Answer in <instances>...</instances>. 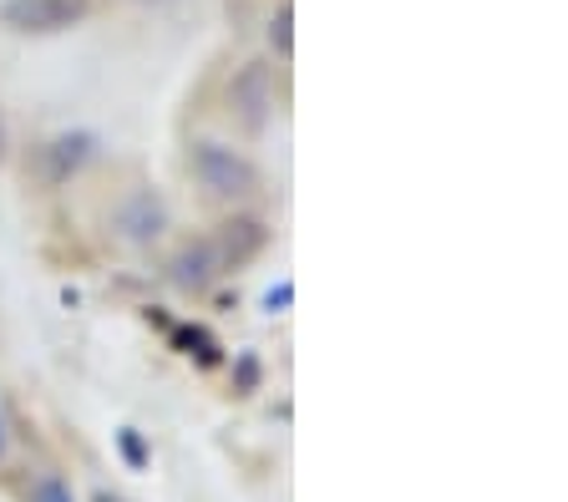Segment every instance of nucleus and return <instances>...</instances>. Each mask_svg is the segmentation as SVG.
I'll use <instances>...</instances> for the list:
<instances>
[{
	"label": "nucleus",
	"mask_w": 568,
	"mask_h": 502,
	"mask_svg": "<svg viewBox=\"0 0 568 502\" xmlns=\"http://www.w3.org/2000/svg\"><path fill=\"white\" fill-rule=\"evenodd\" d=\"M6 447H11V427H6V411H0V457H6Z\"/></svg>",
	"instance_id": "nucleus-12"
},
{
	"label": "nucleus",
	"mask_w": 568,
	"mask_h": 502,
	"mask_svg": "<svg viewBox=\"0 0 568 502\" xmlns=\"http://www.w3.org/2000/svg\"><path fill=\"white\" fill-rule=\"evenodd\" d=\"M92 502H122V498H118V492H106V488H102V492H92Z\"/></svg>",
	"instance_id": "nucleus-13"
},
{
	"label": "nucleus",
	"mask_w": 568,
	"mask_h": 502,
	"mask_svg": "<svg viewBox=\"0 0 568 502\" xmlns=\"http://www.w3.org/2000/svg\"><path fill=\"white\" fill-rule=\"evenodd\" d=\"M229 269H224V259H219V244L203 234V239H193V244H183V249L173 254V264H168V279H173L178 289H189V295H199V289H209V285H219Z\"/></svg>",
	"instance_id": "nucleus-4"
},
{
	"label": "nucleus",
	"mask_w": 568,
	"mask_h": 502,
	"mask_svg": "<svg viewBox=\"0 0 568 502\" xmlns=\"http://www.w3.org/2000/svg\"><path fill=\"white\" fill-rule=\"evenodd\" d=\"M77 16H82L77 0H6L0 6V21L11 31H67Z\"/></svg>",
	"instance_id": "nucleus-6"
},
{
	"label": "nucleus",
	"mask_w": 568,
	"mask_h": 502,
	"mask_svg": "<svg viewBox=\"0 0 568 502\" xmlns=\"http://www.w3.org/2000/svg\"><path fill=\"white\" fill-rule=\"evenodd\" d=\"M213 244H219V259H224V269H239V264H248L254 254L270 244V228L260 224V218H229V224H219L209 234Z\"/></svg>",
	"instance_id": "nucleus-7"
},
{
	"label": "nucleus",
	"mask_w": 568,
	"mask_h": 502,
	"mask_svg": "<svg viewBox=\"0 0 568 502\" xmlns=\"http://www.w3.org/2000/svg\"><path fill=\"white\" fill-rule=\"evenodd\" d=\"M168 204L163 193L153 188H132L122 193L118 204H112V214H106V228H112V239L128 244V249H148V244H158L168 234Z\"/></svg>",
	"instance_id": "nucleus-2"
},
{
	"label": "nucleus",
	"mask_w": 568,
	"mask_h": 502,
	"mask_svg": "<svg viewBox=\"0 0 568 502\" xmlns=\"http://www.w3.org/2000/svg\"><path fill=\"white\" fill-rule=\"evenodd\" d=\"M189 167H193V178H199V188L209 193V198H219V204H244V198H254L260 183H264L260 167H254V157L239 153L234 143H219V137L193 143Z\"/></svg>",
	"instance_id": "nucleus-1"
},
{
	"label": "nucleus",
	"mask_w": 568,
	"mask_h": 502,
	"mask_svg": "<svg viewBox=\"0 0 568 502\" xmlns=\"http://www.w3.org/2000/svg\"><path fill=\"white\" fill-rule=\"evenodd\" d=\"M92 153H97V132H61V137H51V143L36 153V167H41L47 183H71L92 163Z\"/></svg>",
	"instance_id": "nucleus-5"
},
{
	"label": "nucleus",
	"mask_w": 568,
	"mask_h": 502,
	"mask_svg": "<svg viewBox=\"0 0 568 502\" xmlns=\"http://www.w3.org/2000/svg\"><path fill=\"white\" fill-rule=\"evenodd\" d=\"M0 157H6V117H0Z\"/></svg>",
	"instance_id": "nucleus-14"
},
{
	"label": "nucleus",
	"mask_w": 568,
	"mask_h": 502,
	"mask_svg": "<svg viewBox=\"0 0 568 502\" xmlns=\"http://www.w3.org/2000/svg\"><path fill=\"white\" fill-rule=\"evenodd\" d=\"M118 447H122V457H128V462L132 467H142V462H148V447H142V437H138V431H118Z\"/></svg>",
	"instance_id": "nucleus-10"
},
{
	"label": "nucleus",
	"mask_w": 568,
	"mask_h": 502,
	"mask_svg": "<svg viewBox=\"0 0 568 502\" xmlns=\"http://www.w3.org/2000/svg\"><path fill=\"white\" fill-rule=\"evenodd\" d=\"M270 47L280 51V61L295 57V11H290V6H280V11L270 16Z\"/></svg>",
	"instance_id": "nucleus-8"
},
{
	"label": "nucleus",
	"mask_w": 568,
	"mask_h": 502,
	"mask_svg": "<svg viewBox=\"0 0 568 502\" xmlns=\"http://www.w3.org/2000/svg\"><path fill=\"white\" fill-rule=\"evenodd\" d=\"M229 117L239 122V132L260 137L274 117V66L270 61H244L229 82Z\"/></svg>",
	"instance_id": "nucleus-3"
},
{
	"label": "nucleus",
	"mask_w": 568,
	"mask_h": 502,
	"mask_svg": "<svg viewBox=\"0 0 568 502\" xmlns=\"http://www.w3.org/2000/svg\"><path fill=\"white\" fill-rule=\"evenodd\" d=\"M26 502H71V488L61 478H36L26 488Z\"/></svg>",
	"instance_id": "nucleus-9"
},
{
	"label": "nucleus",
	"mask_w": 568,
	"mask_h": 502,
	"mask_svg": "<svg viewBox=\"0 0 568 502\" xmlns=\"http://www.w3.org/2000/svg\"><path fill=\"white\" fill-rule=\"evenodd\" d=\"M290 299H295V289H290V279H280V289H270V295H264V310H284V305H290Z\"/></svg>",
	"instance_id": "nucleus-11"
}]
</instances>
